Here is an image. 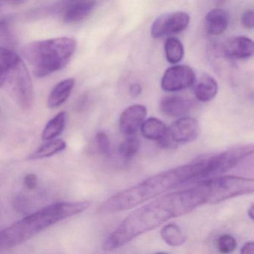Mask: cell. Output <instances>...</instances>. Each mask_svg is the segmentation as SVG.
<instances>
[{
	"instance_id": "obj_6",
	"label": "cell",
	"mask_w": 254,
	"mask_h": 254,
	"mask_svg": "<svg viewBox=\"0 0 254 254\" xmlns=\"http://www.w3.org/2000/svg\"><path fill=\"white\" fill-rule=\"evenodd\" d=\"M22 110H29L33 105L34 87L30 72L21 59L8 71L5 84Z\"/></svg>"
},
{
	"instance_id": "obj_10",
	"label": "cell",
	"mask_w": 254,
	"mask_h": 254,
	"mask_svg": "<svg viewBox=\"0 0 254 254\" xmlns=\"http://www.w3.org/2000/svg\"><path fill=\"white\" fill-rule=\"evenodd\" d=\"M169 133L175 143L192 142L198 136V122L192 117H182L172 125Z\"/></svg>"
},
{
	"instance_id": "obj_28",
	"label": "cell",
	"mask_w": 254,
	"mask_h": 254,
	"mask_svg": "<svg viewBox=\"0 0 254 254\" xmlns=\"http://www.w3.org/2000/svg\"><path fill=\"white\" fill-rule=\"evenodd\" d=\"M38 176L35 174H28L24 178V184L29 190H32L38 186Z\"/></svg>"
},
{
	"instance_id": "obj_3",
	"label": "cell",
	"mask_w": 254,
	"mask_h": 254,
	"mask_svg": "<svg viewBox=\"0 0 254 254\" xmlns=\"http://www.w3.org/2000/svg\"><path fill=\"white\" fill-rule=\"evenodd\" d=\"M92 202H58L30 214L0 231V252L15 248L49 227L78 215L88 209Z\"/></svg>"
},
{
	"instance_id": "obj_20",
	"label": "cell",
	"mask_w": 254,
	"mask_h": 254,
	"mask_svg": "<svg viewBox=\"0 0 254 254\" xmlns=\"http://www.w3.org/2000/svg\"><path fill=\"white\" fill-rule=\"evenodd\" d=\"M20 59L12 49L0 47V88L5 84V76L8 71Z\"/></svg>"
},
{
	"instance_id": "obj_14",
	"label": "cell",
	"mask_w": 254,
	"mask_h": 254,
	"mask_svg": "<svg viewBox=\"0 0 254 254\" xmlns=\"http://www.w3.org/2000/svg\"><path fill=\"white\" fill-rule=\"evenodd\" d=\"M229 24V14L226 10L216 8L211 10L204 18V29L206 33L218 36L225 32Z\"/></svg>"
},
{
	"instance_id": "obj_13",
	"label": "cell",
	"mask_w": 254,
	"mask_h": 254,
	"mask_svg": "<svg viewBox=\"0 0 254 254\" xmlns=\"http://www.w3.org/2000/svg\"><path fill=\"white\" fill-rule=\"evenodd\" d=\"M192 106L189 99L179 96H165L160 101L159 109L163 115L169 117H179L187 114Z\"/></svg>"
},
{
	"instance_id": "obj_32",
	"label": "cell",
	"mask_w": 254,
	"mask_h": 254,
	"mask_svg": "<svg viewBox=\"0 0 254 254\" xmlns=\"http://www.w3.org/2000/svg\"><path fill=\"white\" fill-rule=\"evenodd\" d=\"M212 2H215L217 4L222 3L225 0H212Z\"/></svg>"
},
{
	"instance_id": "obj_25",
	"label": "cell",
	"mask_w": 254,
	"mask_h": 254,
	"mask_svg": "<svg viewBox=\"0 0 254 254\" xmlns=\"http://www.w3.org/2000/svg\"><path fill=\"white\" fill-rule=\"evenodd\" d=\"M237 248V242L233 236L221 235L217 240V248L221 254H230Z\"/></svg>"
},
{
	"instance_id": "obj_22",
	"label": "cell",
	"mask_w": 254,
	"mask_h": 254,
	"mask_svg": "<svg viewBox=\"0 0 254 254\" xmlns=\"http://www.w3.org/2000/svg\"><path fill=\"white\" fill-rule=\"evenodd\" d=\"M164 50L166 60L172 64H176L184 59V45L178 38H168L165 43Z\"/></svg>"
},
{
	"instance_id": "obj_26",
	"label": "cell",
	"mask_w": 254,
	"mask_h": 254,
	"mask_svg": "<svg viewBox=\"0 0 254 254\" xmlns=\"http://www.w3.org/2000/svg\"><path fill=\"white\" fill-rule=\"evenodd\" d=\"M96 142L99 151L105 156L111 154V142L108 135L103 131H99L96 135Z\"/></svg>"
},
{
	"instance_id": "obj_11",
	"label": "cell",
	"mask_w": 254,
	"mask_h": 254,
	"mask_svg": "<svg viewBox=\"0 0 254 254\" xmlns=\"http://www.w3.org/2000/svg\"><path fill=\"white\" fill-rule=\"evenodd\" d=\"M148 111L143 105H134L126 108L120 118V130L126 136L134 135L146 117Z\"/></svg>"
},
{
	"instance_id": "obj_21",
	"label": "cell",
	"mask_w": 254,
	"mask_h": 254,
	"mask_svg": "<svg viewBox=\"0 0 254 254\" xmlns=\"http://www.w3.org/2000/svg\"><path fill=\"white\" fill-rule=\"evenodd\" d=\"M160 236L167 245L172 247L181 246L187 239L179 226L173 223L164 226L160 231Z\"/></svg>"
},
{
	"instance_id": "obj_19",
	"label": "cell",
	"mask_w": 254,
	"mask_h": 254,
	"mask_svg": "<svg viewBox=\"0 0 254 254\" xmlns=\"http://www.w3.org/2000/svg\"><path fill=\"white\" fill-rule=\"evenodd\" d=\"M66 114L61 112L47 123L42 133V139L49 141L56 139L63 133L66 126Z\"/></svg>"
},
{
	"instance_id": "obj_27",
	"label": "cell",
	"mask_w": 254,
	"mask_h": 254,
	"mask_svg": "<svg viewBox=\"0 0 254 254\" xmlns=\"http://www.w3.org/2000/svg\"><path fill=\"white\" fill-rule=\"evenodd\" d=\"M242 24L245 29H251L254 28V11L249 10L244 13L242 17Z\"/></svg>"
},
{
	"instance_id": "obj_7",
	"label": "cell",
	"mask_w": 254,
	"mask_h": 254,
	"mask_svg": "<svg viewBox=\"0 0 254 254\" xmlns=\"http://www.w3.org/2000/svg\"><path fill=\"white\" fill-rule=\"evenodd\" d=\"M96 5V0H60L50 7L52 13L61 14L66 23H76L87 18Z\"/></svg>"
},
{
	"instance_id": "obj_23",
	"label": "cell",
	"mask_w": 254,
	"mask_h": 254,
	"mask_svg": "<svg viewBox=\"0 0 254 254\" xmlns=\"http://www.w3.org/2000/svg\"><path fill=\"white\" fill-rule=\"evenodd\" d=\"M127 136L128 137L120 144L118 151L122 157L129 160L133 158L137 154L140 148V142L134 135Z\"/></svg>"
},
{
	"instance_id": "obj_15",
	"label": "cell",
	"mask_w": 254,
	"mask_h": 254,
	"mask_svg": "<svg viewBox=\"0 0 254 254\" xmlns=\"http://www.w3.org/2000/svg\"><path fill=\"white\" fill-rule=\"evenodd\" d=\"M75 84L74 78H66L56 84L47 100L49 108H57L63 105L70 96Z\"/></svg>"
},
{
	"instance_id": "obj_9",
	"label": "cell",
	"mask_w": 254,
	"mask_h": 254,
	"mask_svg": "<svg viewBox=\"0 0 254 254\" xmlns=\"http://www.w3.org/2000/svg\"><path fill=\"white\" fill-rule=\"evenodd\" d=\"M195 73L188 65H176L165 71L161 79V88L173 93L186 90L194 85Z\"/></svg>"
},
{
	"instance_id": "obj_12",
	"label": "cell",
	"mask_w": 254,
	"mask_h": 254,
	"mask_svg": "<svg viewBox=\"0 0 254 254\" xmlns=\"http://www.w3.org/2000/svg\"><path fill=\"white\" fill-rule=\"evenodd\" d=\"M254 41L246 36L230 38L224 44V52L230 59L246 60L254 55Z\"/></svg>"
},
{
	"instance_id": "obj_29",
	"label": "cell",
	"mask_w": 254,
	"mask_h": 254,
	"mask_svg": "<svg viewBox=\"0 0 254 254\" xmlns=\"http://www.w3.org/2000/svg\"><path fill=\"white\" fill-rule=\"evenodd\" d=\"M129 93L133 97H137L142 93V86L138 83H133V84H130V87H129Z\"/></svg>"
},
{
	"instance_id": "obj_30",
	"label": "cell",
	"mask_w": 254,
	"mask_h": 254,
	"mask_svg": "<svg viewBox=\"0 0 254 254\" xmlns=\"http://www.w3.org/2000/svg\"><path fill=\"white\" fill-rule=\"evenodd\" d=\"M241 253L243 254H253L254 253V242H247L241 250Z\"/></svg>"
},
{
	"instance_id": "obj_8",
	"label": "cell",
	"mask_w": 254,
	"mask_h": 254,
	"mask_svg": "<svg viewBox=\"0 0 254 254\" xmlns=\"http://www.w3.org/2000/svg\"><path fill=\"white\" fill-rule=\"evenodd\" d=\"M190 23V16L184 11L167 13L159 16L151 27V35L158 39L184 32Z\"/></svg>"
},
{
	"instance_id": "obj_16",
	"label": "cell",
	"mask_w": 254,
	"mask_h": 254,
	"mask_svg": "<svg viewBox=\"0 0 254 254\" xmlns=\"http://www.w3.org/2000/svg\"><path fill=\"white\" fill-rule=\"evenodd\" d=\"M218 84L216 80L204 74L200 77L194 87V95L199 101L207 102L212 100L218 93Z\"/></svg>"
},
{
	"instance_id": "obj_2",
	"label": "cell",
	"mask_w": 254,
	"mask_h": 254,
	"mask_svg": "<svg viewBox=\"0 0 254 254\" xmlns=\"http://www.w3.org/2000/svg\"><path fill=\"white\" fill-rule=\"evenodd\" d=\"M210 177V155L201 157L160 172L117 193L101 204L97 211L99 214L108 215L128 210L189 181Z\"/></svg>"
},
{
	"instance_id": "obj_24",
	"label": "cell",
	"mask_w": 254,
	"mask_h": 254,
	"mask_svg": "<svg viewBox=\"0 0 254 254\" xmlns=\"http://www.w3.org/2000/svg\"><path fill=\"white\" fill-rule=\"evenodd\" d=\"M15 44V38L8 23L0 20V47L12 49Z\"/></svg>"
},
{
	"instance_id": "obj_4",
	"label": "cell",
	"mask_w": 254,
	"mask_h": 254,
	"mask_svg": "<svg viewBox=\"0 0 254 254\" xmlns=\"http://www.w3.org/2000/svg\"><path fill=\"white\" fill-rule=\"evenodd\" d=\"M76 49L74 38L62 37L30 43L24 47L22 53L34 75L44 78L64 68Z\"/></svg>"
},
{
	"instance_id": "obj_17",
	"label": "cell",
	"mask_w": 254,
	"mask_h": 254,
	"mask_svg": "<svg viewBox=\"0 0 254 254\" xmlns=\"http://www.w3.org/2000/svg\"><path fill=\"white\" fill-rule=\"evenodd\" d=\"M142 136L151 140L159 141L169 133L166 125L158 119L151 117L144 120L140 126Z\"/></svg>"
},
{
	"instance_id": "obj_18",
	"label": "cell",
	"mask_w": 254,
	"mask_h": 254,
	"mask_svg": "<svg viewBox=\"0 0 254 254\" xmlns=\"http://www.w3.org/2000/svg\"><path fill=\"white\" fill-rule=\"evenodd\" d=\"M66 148V143L63 139H52L41 145L36 151H33L29 155V158L30 160H40V159L53 157V156L62 152Z\"/></svg>"
},
{
	"instance_id": "obj_1",
	"label": "cell",
	"mask_w": 254,
	"mask_h": 254,
	"mask_svg": "<svg viewBox=\"0 0 254 254\" xmlns=\"http://www.w3.org/2000/svg\"><path fill=\"white\" fill-rule=\"evenodd\" d=\"M209 189L201 181L192 188L160 196L130 212L104 242L103 249L114 251L172 218L209 203Z\"/></svg>"
},
{
	"instance_id": "obj_5",
	"label": "cell",
	"mask_w": 254,
	"mask_h": 254,
	"mask_svg": "<svg viewBox=\"0 0 254 254\" xmlns=\"http://www.w3.org/2000/svg\"><path fill=\"white\" fill-rule=\"evenodd\" d=\"M203 182L210 191L209 203H218L237 196L252 194L254 181L238 176L211 177Z\"/></svg>"
},
{
	"instance_id": "obj_31",
	"label": "cell",
	"mask_w": 254,
	"mask_h": 254,
	"mask_svg": "<svg viewBox=\"0 0 254 254\" xmlns=\"http://www.w3.org/2000/svg\"><path fill=\"white\" fill-rule=\"evenodd\" d=\"M254 204L251 205L250 209H248V214L249 218H251L252 221H254Z\"/></svg>"
}]
</instances>
